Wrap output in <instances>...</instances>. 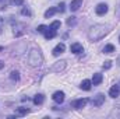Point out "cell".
Segmentation results:
<instances>
[{"label": "cell", "mask_w": 120, "mask_h": 119, "mask_svg": "<svg viewBox=\"0 0 120 119\" xmlns=\"http://www.w3.org/2000/svg\"><path fill=\"white\" fill-rule=\"evenodd\" d=\"M43 101H45L43 94H36V95L34 97V104H35V105H42Z\"/></svg>", "instance_id": "obj_13"}, {"label": "cell", "mask_w": 120, "mask_h": 119, "mask_svg": "<svg viewBox=\"0 0 120 119\" xmlns=\"http://www.w3.org/2000/svg\"><path fill=\"white\" fill-rule=\"evenodd\" d=\"M91 102H92V105H94V107H96V108H98V107H101V105L105 102V95H103V94H98L96 97H94V98H92V101H91Z\"/></svg>", "instance_id": "obj_3"}, {"label": "cell", "mask_w": 120, "mask_h": 119, "mask_svg": "<svg viewBox=\"0 0 120 119\" xmlns=\"http://www.w3.org/2000/svg\"><path fill=\"white\" fill-rule=\"evenodd\" d=\"M87 104H88V99H87V98H81V99L74 101V102H73V107H74L75 109H81V108H84Z\"/></svg>", "instance_id": "obj_4"}, {"label": "cell", "mask_w": 120, "mask_h": 119, "mask_svg": "<svg viewBox=\"0 0 120 119\" xmlns=\"http://www.w3.org/2000/svg\"><path fill=\"white\" fill-rule=\"evenodd\" d=\"M52 98H53V101H55V102L61 104V102L64 101V92H63V91H56V92L52 95Z\"/></svg>", "instance_id": "obj_6"}, {"label": "cell", "mask_w": 120, "mask_h": 119, "mask_svg": "<svg viewBox=\"0 0 120 119\" xmlns=\"http://www.w3.org/2000/svg\"><path fill=\"white\" fill-rule=\"evenodd\" d=\"M66 51V45L64 44H59V45H56L55 46V49H53V56H59V55H61L63 52Z\"/></svg>", "instance_id": "obj_8"}, {"label": "cell", "mask_w": 120, "mask_h": 119, "mask_svg": "<svg viewBox=\"0 0 120 119\" xmlns=\"http://www.w3.org/2000/svg\"><path fill=\"white\" fill-rule=\"evenodd\" d=\"M24 28H25V27H24L22 24H20V25H18L17 28L14 27V35H15V36H21V35H22V34L25 32V31H24Z\"/></svg>", "instance_id": "obj_16"}, {"label": "cell", "mask_w": 120, "mask_h": 119, "mask_svg": "<svg viewBox=\"0 0 120 119\" xmlns=\"http://www.w3.org/2000/svg\"><path fill=\"white\" fill-rule=\"evenodd\" d=\"M103 52H105V53H112V52H115V46H113L112 44H109V45H106V46L103 48Z\"/></svg>", "instance_id": "obj_19"}, {"label": "cell", "mask_w": 120, "mask_h": 119, "mask_svg": "<svg viewBox=\"0 0 120 119\" xmlns=\"http://www.w3.org/2000/svg\"><path fill=\"white\" fill-rule=\"evenodd\" d=\"M21 14H22V16H28V17H30V16H31V11L27 8V7H22V10H21Z\"/></svg>", "instance_id": "obj_25"}, {"label": "cell", "mask_w": 120, "mask_h": 119, "mask_svg": "<svg viewBox=\"0 0 120 119\" xmlns=\"http://www.w3.org/2000/svg\"><path fill=\"white\" fill-rule=\"evenodd\" d=\"M64 6H66V4H64L63 1L57 6V11H59V13H64V10H66V8H64Z\"/></svg>", "instance_id": "obj_26"}, {"label": "cell", "mask_w": 120, "mask_h": 119, "mask_svg": "<svg viewBox=\"0 0 120 119\" xmlns=\"http://www.w3.org/2000/svg\"><path fill=\"white\" fill-rule=\"evenodd\" d=\"M50 30H53V31H57V28H60V21H53L52 24H50V27H49Z\"/></svg>", "instance_id": "obj_21"}, {"label": "cell", "mask_w": 120, "mask_h": 119, "mask_svg": "<svg viewBox=\"0 0 120 119\" xmlns=\"http://www.w3.org/2000/svg\"><path fill=\"white\" fill-rule=\"evenodd\" d=\"M36 30H38V32H42V34H45V32L49 30V28H48L46 25H39V27H38Z\"/></svg>", "instance_id": "obj_24"}, {"label": "cell", "mask_w": 120, "mask_h": 119, "mask_svg": "<svg viewBox=\"0 0 120 119\" xmlns=\"http://www.w3.org/2000/svg\"><path fill=\"white\" fill-rule=\"evenodd\" d=\"M10 79H11V80L18 81V80H20V73H18V71H15V70H13V71L10 73Z\"/></svg>", "instance_id": "obj_20"}, {"label": "cell", "mask_w": 120, "mask_h": 119, "mask_svg": "<svg viewBox=\"0 0 120 119\" xmlns=\"http://www.w3.org/2000/svg\"><path fill=\"white\" fill-rule=\"evenodd\" d=\"M110 31V25H105V24H96L94 27H91L88 31V38L92 42H96L99 39H102L105 35H108Z\"/></svg>", "instance_id": "obj_1"}, {"label": "cell", "mask_w": 120, "mask_h": 119, "mask_svg": "<svg viewBox=\"0 0 120 119\" xmlns=\"http://www.w3.org/2000/svg\"><path fill=\"white\" fill-rule=\"evenodd\" d=\"M70 51L73 52V53H81V52H84V49H82V45L81 44H78V42H75V44H71V46H70Z\"/></svg>", "instance_id": "obj_7"}, {"label": "cell", "mask_w": 120, "mask_h": 119, "mask_svg": "<svg viewBox=\"0 0 120 119\" xmlns=\"http://www.w3.org/2000/svg\"><path fill=\"white\" fill-rule=\"evenodd\" d=\"M102 67H103L105 70H109V69L112 67V62H110V60H106V62L102 64Z\"/></svg>", "instance_id": "obj_23"}, {"label": "cell", "mask_w": 120, "mask_h": 119, "mask_svg": "<svg viewBox=\"0 0 120 119\" xmlns=\"http://www.w3.org/2000/svg\"><path fill=\"white\" fill-rule=\"evenodd\" d=\"M117 63H119V64H120V56H119V59H117Z\"/></svg>", "instance_id": "obj_30"}, {"label": "cell", "mask_w": 120, "mask_h": 119, "mask_svg": "<svg viewBox=\"0 0 120 119\" xmlns=\"http://www.w3.org/2000/svg\"><path fill=\"white\" fill-rule=\"evenodd\" d=\"M56 13H57V8H55V7H50V8H48V10L45 11V17H46V18H49V17L55 16Z\"/></svg>", "instance_id": "obj_17"}, {"label": "cell", "mask_w": 120, "mask_h": 119, "mask_svg": "<svg viewBox=\"0 0 120 119\" xmlns=\"http://www.w3.org/2000/svg\"><path fill=\"white\" fill-rule=\"evenodd\" d=\"M106 11H108V6H106L105 3H101V4H98V6L95 7V13H96L98 16H103Z\"/></svg>", "instance_id": "obj_5"}, {"label": "cell", "mask_w": 120, "mask_h": 119, "mask_svg": "<svg viewBox=\"0 0 120 119\" xmlns=\"http://www.w3.org/2000/svg\"><path fill=\"white\" fill-rule=\"evenodd\" d=\"M81 4H82V0H71V3H70V10H71V11H77V10L81 7Z\"/></svg>", "instance_id": "obj_11"}, {"label": "cell", "mask_w": 120, "mask_h": 119, "mask_svg": "<svg viewBox=\"0 0 120 119\" xmlns=\"http://www.w3.org/2000/svg\"><path fill=\"white\" fill-rule=\"evenodd\" d=\"M75 23H77L75 17H70V18L67 20V25H68V27H74V25H75Z\"/></svg>", "instance_id": "obj_22"}, {"label": "cell", "mask_w": 120, "mask_h": 119, "mask_svg": "<svg viewBox=\"0 0 120 119\" xmlns=\"http://www.w3.org/2000/svg\"><path fill=\"white\" fill-rule=\"evenodd\" d=\"M64 67H66V62L61 60V62H56V64L52 67V70H53V71H60V70H63Z\"/></svg>", "instance_id": "obj_14"}, {"label": "cell", "mask_w": 120, "mask_h": 119, "mask_svg": "<svg viewBox=\"0 0 120 119\" xmlns=\"http://www.w3.org/2000/svg\"><path fill=\"white\" fill-rule=\"evenodd\" d=\"M80 87L82 90H85V91H90L91 87H92V81H91V80H82V83H81Z\"/></svg>", "instance_id": "obj_15"}, {"label": "cell", "mask_w": 120, "mask_h": 119, "mask_svg": "<svg viewBox=\"0 0 120 119\" xmlns=\"http://www.w3.org/2000/svg\"><path fill=\"white\" fill-rule=\"evenodd\" d=\"M28 112H30V109H28V108L20 107V108H17V109H15V112H14V116H25Z\"/></svg>", "instance_id": "obj_10"}, {"label": "cell", "mask_w": 120, "mask_h": 119, "mask_svg": "<svg viewBox=\"0 0 120 119\" xmlns=\"http://www.w3.org/2000/svg\"><path fill=\"white\" fill-rule=\"evenodd\" d=\"M3 24H4V20H3V18L0 17V34L3 32Z\"/></svg>", "instance_id": "obj_28"}, {"label": "cell", "mask_w": 120, "mask_h": 119, "mask_svg": "<svg viewBox=\"0 0 120 119\" xmlns=\"http://www.w3.org/2000/svg\"><path fill=\"white\" fill-rule=\"evenodd\" d=\"M120 94V87L119 86H112L110 90H109V95L112 97V98H116V97H119Z\"/></svg>", "instance_id": "obj_12"}, {"label": "cell", "mask_w": 120, "mask_h": 119, "mask_svg": "<svg viewBox=\"0 0 120 119\" xmlns=\"http://www.w3.org/2000/svg\"><path fill=\"white\" fill-rule=\"evenodd\" d=\"M24 1H25V0H11V3H13L14 6H22Z\"/></svg>", "instance_id": "obj_27"}, {"label": "cell", "mask_w": 120, "mask_h": 119, "mask_svg": "<svg viewBox=\"0 0 120 119\" xmlns=\"http://www.w3.org/2000/svg\"><path fill=\"white\" fill-rule=\"evenodd\" d=\"M3 67H4V63H3V62L0 60V69H3Z\"/></svg>", "instance_id": "obj_29"}, {"label": "cell", "mask_w": 120, "mask_h": 119, "mask_svg": "<svg viewBox=\"0 0 120 119\" xmlns=\"http://www.w3.org/2000/svg\"><path fill=\"white\" fill-rule=\"evenodd\" d=\"M119 41H120V38H119Z\"/></svg>", "instance_id": "obj_31"}, {"label": "cell", "mask_w": 120, "mask_h": 119, "mask_svg": "<svg viewBox=\"0 0 120 119\" xmlns=\"http://www.w3.org/2000/svg\"><path fill=\"white\" fill-rule=\"evenodd\" d=\"M102 80H103L102 74H101V73H95V74L92 76V80H91V81H92L94 86H99V84L102 83Z\"/></svg>", "instance_id": "obj_9"}, {"label": "cell", "mask_w": 120, "mask_h": 119, "mask_svg": "<svg viewBox=\"0 0 120 119\" xmlns=\"http://www.w3.org/2000/svg\"><path fill=\"white\" fill-rule=\"evenodd\" d=\"M42 60H43V58H42V53L39 49H36V48L31 49L30 55H28V63L31 66H39L42 63Z\"/></svg>", "instance_id": "obj_2"}, {"label": "cell", "mask_w": 120, "mask_h": 119, "mask_svg": "<svg viewBox=\"0 0 120 119\" xmlns=\"http://www.w3.org/2000/svg\"><path fill=\"white\" fill-rule=\"evenodd\" d=\"M55 36H56V31L50 30V28L45 32V38H46V39H53Z\"/></svg>", "instance_id": "obj_18"}]
</instances>
